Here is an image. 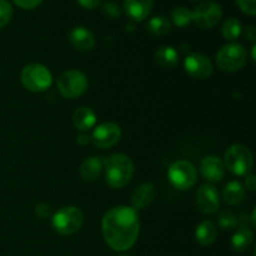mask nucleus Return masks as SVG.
I'll return each instance as SVG.
<instances>
[{"mask_svg": "<svg viewBox=\"0 0 256 256\" xmlns=\"http://www.w3.org/2000/svg\"><path fill=\"white\" fill-rule=\"evenodd\" d=\"M245 188L240 182H230L222 190V200L228 205H238L244 200Z\"/></svg>", "mask_w": 256, "mask_h": 256, "instance_id": "nucleus-20", "label": "nucleus"}, {"mask_svg": "<svg viewBox=\"0 0 256 256\" xmlns=\"http://www.w3.org/2000/svg\"><path fill=\"white\" fill-rule=\"evenodd\" d=\"M222 36L226 40H230V42L236 40L242 32V24H240L239 20L235 19V18H229V19L225 20L224 24H222Z\"/></svg>", "mask_w": 256, "mask_h": 256, "instance_id": "nucleus-24", "label": "nucleus"}, {"mask_svg": "<svg viewBox=\"0 0 256 256\" xmlns=\"http://www.w3.org/2000/svg\"><path fill=\"white\" fill-rule=\"evenodd\" d=\"M20 80L22 86L32 92H45L52 84V72L46 66L38 62H32L22 68Z\"/></svg>", "mask_w": 256, "mask_h": 256, "instance_id": "nucleus-5", "label": "nucleus"}, {"mask_svg": "<svg viewBox=\"0 0 256 256\" xmlns=\"http://www.w3.org/2000/svg\"><path fill=\"white\" fill-rule=\"evenodd\" d=\"M104 168V162L100 156H90L85 159L84 162L80 164L79 174L84 182H92L95 180L99 179L100 174Z\"/></svg>", "mask_w": 256, "mask_h": 256, "instance_id": "nucleus-18", "label": "nucleus"}, {"mask_svg": "<svg viewBox=\"0 0 256 256\" xmlns=\"http://www.w3.org/2000/svg\"><path fill=\"white\" fill-rule=\"evenodd\" d=\"M146 29L150 34L162 36L166 35L172 29V22L165 16H154L146 22Z\"/></svg>", "mask_w": 256, "mask_h": 256, "instance_id": "nucleus-23", "label": "nucleus"}, {"mask_svg": "<svg viewBox=\"0 0 256 256\" xmlns=\"http://www.w3.org/2000/svg\"><path fill=\"white\" fill-rule=\"evenodd\" d=\"M252 62H255V44L252 45Z\"/></svg>", "mask_w": 256, "mask_h": 256, "instance_id": "nucleus-36", "label": "nucleus"}, {"mask_svg": "<svg viewBox=\"0 0 256 256\" xmlns=\"http://www.w3.org/2000/svg\"><path fill=\"white\" fill-rule=\"evenodd\" d=\"M222 10L218 2H204L192 12V20L202 29H212L222 20Z\"/></svg>", "mask_w": 256, "mask_h": 256, "instance_id": "nucleus-9", "label": "nucleus"}, {"mask_svg": "<svg viewBox=\"0 0 256 256\" xmlns=\"http://www.w3.org/2000/svg\"><path fill=\"white\" fill-rule=\"evenodd\" d=\"M12 2H14L18 6L22 8V9L30 10L42 4V0H12Z\"/></svg>", "mask_w": 256, "mask_h": 256, "instance_id": "nucleus-31", "label": "nucleus"}, {"mask_svg": "<svg viewBox=\"0 0 256 256\" xmlns=\"http://www.w3.org/2000/svg\"><path fill=\"white\" fill-rule=\"evenodd\" d=\"M102 12H104L105 15H108L109 18H119L120 14H122L120 8L112 2H105L104 6H102Z\"/></svg>", "mask_w": 256, "mask_h": 256, "instance_id": "nucleus-29", "label": "nucleus"}, {"mask_svg": "<svg viewBox=\"0 0 256 256\" xmlns=\"http://www.w3.org/2000/svg\"><path fill=\"white\" fill-rule=\"evenodd\" d=\"M184 69L192 79L204 80L212 75V64L204 54L192 52L184 59Z\"/></svg>", "mask_w": 256, "mask_h": 256, "instance_id": "nucleus-11", "label": "nucleus"}, {"mask_svg": "<svg viewBox=\"0 0 256 256\" xmlns=\"http://www.w3.org/2000/svg\"><path fill=\"white\" fill-rule=\"evenodd\" d=\"M132 22H129V25H126V28H129V30H132L134 29V26H132Z\"/></svg>", "mask_w": 256, "mask_h": 256, "instance_id": "nucleus-37", "label": "nucleus"}, {"mask_svg": "<svg viewBox=\"0 0 256 256\" xmlns=\"http://www.w3.org/2000/svg\"><path fill=\"white\" fill-rule=\"evenodd\" d=\"M90 136H92V142L95 146L102 150H106L119 142L120 138H122V129L116 122H105L94 128Z\"/></svg>", "mask_w": 256, "mask_h": 256, "instance_id": "nucleus-10", "label": "nucleus"}, {"mask_svg": "<svg viewBox=\"0 0 256 256\" xmlns=\"http://www.w3.org/2000/svg\"><path fill=\"white\" fill-rule=\"evenodd\" d=\"M225 169L238 176H245L249 174L254 165V158L248 146L242 144H234L225 152Z\"/></svg>", "mask_w": 256, "mask_h": 256, "instance_id": "nucleus-3", "label": "nucleus"}, {"mask_svg": "<svg viewBox=\"0 0 256 256\" xmlns=\"http://www.w3.org/2000/svg\"><path fill=\"white\" fill-rule=\"evenodd\" d=\"M169 182L175 189L189 190L194 186L198 179V172L194 165L186 160H179L172 164L168 172Z\"/></svg>", "mask_w": 256, "mask_h": 256, "instance_id": "nucleus-8", "label": "nucleus"}, {"mask_svg": "<svg viewBox=\"0 0 256 256\" xmlns=\"http://www.w3.org/2000/svg\"><path fill=\"white\" fill-rule=\"evenodd\" d=\"M218 238V230L216 226L212 222L205 220V222H200L198 225L196 230H195V239L202 246H208L212 245V242L216 240Z\"/></svg>", "mask_w": 256, "mask_h": 256, "instance_id": "nucleus-19", "label": "nucleus"}, {"mask_svg": "<svg viewBox=\"0 0 256 256\" xmlns=\"http://www.w3.org/2000/svg\"><path fill=\"white\" fill-rule=\"evenodd\" d=\"M120 256H128V255H120Z\"/></svg>", "mask_w": 256, "mask_h": 256, "instance_id": "nucleus-38", "label": "nucleus"}, {"mask_svg": "<svg viewBox=\"0 0 256 256\" xmlns=\"http://www.w3.org/2000/svg\"><path fill=\"white\" fill-rule=\"evenodd\" d=\"M200 172L202 178L210 182H218L224 178L225 165L220 158L218 156H205L200 162Z\"/></svg>", "mask_w": 256, "mask_h": 256, "instance_id": "nucleus-13", "label": "nucleus"}, {"mask_svg": "<svg viewBox=\"0 0 256 256\" xmlns=\"http://www.w3.org/2000/svg\"><path fill=\"white\" fill-rule=\"evenodd\" d=\"M12 15V6L8 0H0V29L9 24Z\"/></svg>", "mask_w": 256, "mask_h": 256, "instance_id": "nucleus-27", "label": "nucleus"}, {"mask_svg": "<svg viewBox=\"0 0 256 256\" xmlns=\"http://www.w3.org/2000/svg\"><path fill=\"white\" fill-rule=\"evenodd\" d=\"M155 62L165 69H172L179 62V54L172 46H162L155 52Z\"/></svg>", "mask_w": 256, "mask_h": 256, "instance_id": "nucleus-22", "label": "nucleus"}, {"mask_svg": "<svg viewBox=\"0 0 256 256\" xmlns=\"http://www.w3.org/2000/svg\"><path fill=\"white\" fill-rule=\"evenodd\" d=\"M195 204H196L198 210L202 214H214L220 208L219 192L212 185H202L196 192Z\"/></svg>", "mask_w": 256, "mask_h": 256, "instance_id": "nucleus-12", "label": "nucleus"}, {"mask_svg": "<svg viewBox=\"0 0 256 256\" xmlns=\"http://www.w3.org/2000/svg\"><path fill=\"white\" fill-rule=\"evenodd\" d=\"M216 64L222 72H238L246 64L245 48L238 42L224 45L216 54Z\"/></svg>", "mask_w": 256, "mask_h": 256, "instance_id": "nucleus-6", "label": "nucleus"}, {"mask_svg": "<svg viewBox=\"0 0 256 256\" xmlns=\"http://www.w3.org/2000/svg\"><path fill=\"white\" fill-rule=\"evenodd\" d=\"M105 242L115 252H126L134 246L140 232L139 215L132 206L110 209L102 220Z\"/></svg>", "mask_w": 256, "mask_h": 256, "instance_id": "nucleus-1", "label": "nucleus"}, {"mask_svg": "<svg viewBox=\"0 0 256 256\" xmlns=\"http://www.w3.org/2000/svg\"><path fill=\"white\" fill-rule=\"evenodd\" d=\"M105 182L112 189L126 186L134 175V162L125 154H112L104 162Z\"/></svg>", "mask_w": 256, "mask_h": 256, "instance_id": "nucleus-2", "label": "nucleus"}, {"mask_svg": "<svg viewBox=\"0 0 256 256\" xmlns=\"http://www.w3.org/2000/svg\"><path fill=\"white\" fill-rule=\"evenodd\" d=\"M238 6L248 15L254 16L256 14V0H235Z\"/></svg>", "mask_w": 256, "mask_h": 256, "instance_id": "nucleus-28", "label": "nucleus"}, {"mask_svg": "<svg viewBox=\"0 0 256 256\" xmlns=\"http://www.w3.org/2000/svg\"><path fill=\"white\" fill-rule=\"evenodd\" d=\"M172 20L176 26L185 28L192 22V12L188 8L179 6L175 8L172 12Z\"/></svg>", "mask_w": 256, "mask_h": 256, "instance_id": "nucleus-25", "label": "nucleus"}, {"mask_svg": "<svg viewBox=\"0 0 256 256\" xmlns=\"http://www.w3.org/2000/svg\"><path fill=\"white\" fill-rule=\"evenodd\" d=\"M152 9V0H124V10L134 22H142Z\"/></svg>", "mask_w": 256, "mask_h": 256, "instance_id": "nucleus-15", "label": "nucleus"}, {"mask_svg": "<svg viewBox=\"0 0 256 256\" xmlns=\"http://www.w3.org/2000/svg\"><path fill=\"white\" fill-rule=\"evenodd\" d=\"M58 90L65 99H75L88 89V78L79 70H68L58 78Z\"/></svg>", "mask_w": 256, "mask_h": 256, "instance_id": "nucleus-7", "label": "nucleus"}, {"mask_svg": "<svg viewBox=\"0 0 256 256\" xmlns=\"http://www.w3.org/2000/svg\"><path fill=\"white\" fill-rule=\"evenodd\" d=\"M96 122V114L89 106H80L72 112V125L80 132L92 129Z\"/></svg>", "mask_w": 256, "mask_h": 256, "instance_id": "nucleus-17", "label": "nucleus"}, {"mask_svg": "<svg viewBox=\"0 0 256 256\" xmlns=\"http://www.w3.org/2000/svg\"><path fill=\"white\" fill-rule=\"evenodd\" d=\"M155 195H156V192L152 184L144 182L139 185L132 194V208H134L135 210L145 209L154 202Z\"/></svg>", "mask_w": 256, "mask_h": 256, "instance_id": "nucleus-16", "label": "nucleus"}, {"mask_svg": "<svg viewBox=\"0 0 256 256\" xmlns=\"http://www.w3.org/2000/svg\"><path fill=\"white\" fill-rule=\"evenodd\" d=\"M219 226L222 230H232L238 226V218L230 212H222L218 218Z\"/></svg>", "mask_w": 256, "mask_h": 256, "instance_id": "nucleus-26", "label": "nucleus"}, {"mask_svg": "<svg viewBox=\"0 0 256 256\" xmlns=\"http://www.w3.org/2000/svg\"><path fill=\"white\" fill-rule=\"evenodd\" d=\"M245 186L250 192H255L256 190V176L254 174L245 175Z\"/></svg>", "mask_w": 256, "mask_h": 256, "instance_id": "nucleus-33", "label": "nucleus"}, {"mask_svg": "<svg viewBox=\"0 0 256 256\" xmlns=\"http://www.w3.org/2000/svg\"><path fill=\"white\" fill-rule=\"evenodd\" d=\"M35 214L40 219H46V218H49L52 215V206L49 204H45V202H39L35 206Z\"/></svg>", "mask_w": 256, "mask_h": 256, "instance_id": "nucleus-30", "label": "nucleus"}, {"mask_svg": "<svg viewBox=\"0 0 256 256\" xmlns=\"http://www.w3.org/2000/svg\"><path fill=\"white\" fill-rule=\"evenodd\" d=\"M244 36L248 40H250V42H255L256 30H255L254 25H248V26L245 28V29H244Z\"/></svg>", "mask_w": 256, "mask_h": 256, "instance_id": "nucleus-34", "label": "nucleus"}, {"mask_svg": "<svg viewBox=\"0 0 256 256\" xmlns=\"http://www.w3.org/2000/svg\"><path fill=\"white\" fill-rule=\"evenodd\" d=\"M76 142L80 145V146H85V145H88L92 142V136H90V135H88L86 132H80L76 138Z\"/></svg>", "mask_w": 256, "mask_h": 256, "instance_id": "nucleus-35", "label": "nucleus"}, {"mask_svg": "<svg viewBox=\"0 0 256 256\" xmlns=\"http://www.w3.org/2000/svg\"><path fill=\"white\" fill-rule=\"evenodd\" d=\"M69 40L72 48L78 52H92L95 46V36L89 29L84 26H78L70 32Z\"/></svg>", "mask_w": 256, "mask_h": 256, "instance_id": "nucleus-14", "label": "nucleus"}, {"mask_svg": "<svg viewBox=\"0 0 256 256\" xmlns=\"http://www.w3.org/2000/svg\"><path fill=\"white\" fill-rule=\"evenodd\" d=\"M254 242V232L248 228H240L232 238V250L238 252H246Z\"/></svg>", "mask_w": 256, "mask_h": 256, "instance_id": "nucleus-21", "label": "nucleus"}, {"mask_svg": "<svg viewBox=\"0 0 256 256\" xmlns=\"http://www.w3.org/2000/svg\"><path fill=\"white\" fill-rule=\"evenodd\" d=\"M78 2H79L80 6H82L84 9L92 10L96 6H99L102 0H78Z\"/></svg>", "mask_w": 256, "mask_h": 256, "instance_id": "nucleus-32", "label": "nucleus"}, {"mask_svg": "<svg viewBox=\"0 0 256 256\" xmlns=\"http://www.w3.org/2000/svg\"><path fill=\"white\" fill-rule=\"evenodd\" d=\"M84 222V214L76 206H64L52 216V226L58 234L69 236L80 230Z\"/></svg>", "mask_w": 256, "mask_h": 256, "instance_id": "nucleus-4", "label": "nucleus"}]
</instances>
